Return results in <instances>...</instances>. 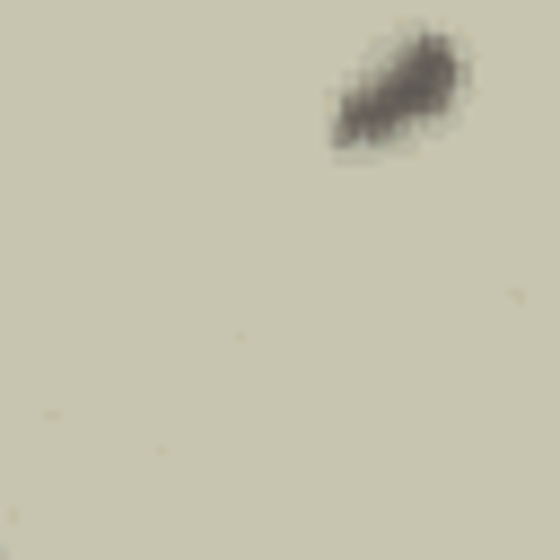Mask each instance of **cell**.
I'll return each instance as SVG.
<instances>
[{
	"label": "cell",
	"instance_id": "cell-1",
	"mask_svg": "<svg viewBox=\"0 0 560 560\" xmlns=\"http://www.w3.org/2000/svg\"><path fill=\"white\" fill-rule=\"evenodd\" d=\"M464 96V44L438 26L394 35L341 96H332V149H394L420 140L429 122H446Z\"/></svg>",
	"mask_w": 560,
	"mask_h": 560
}]
</instances>
